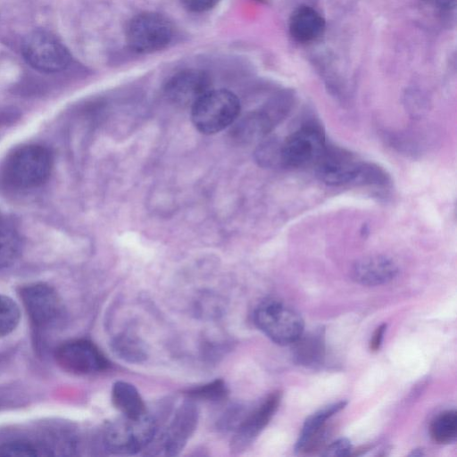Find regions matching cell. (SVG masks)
Instances as JSON below:
<instances>
[{
    "mask_svg": "<svg viewBox=\"0 0 457 457\" xmlns=\"http://www.w3.org/2000/svg\"><path fill=\"white\" fill-rule=\"evenodd\" d=\"M345 405L346 402L341 401L328 405L310 415L303 423L295 445V452L308 453L320 447L328 435L326 425L328 420L344 409Z\"/></svg>",
    "mask_w": 457,
    "mask_h": 457,
    "instance_id": "cell-13",
    "label": "cell"
},
{
    "mask_svg": "<svg viewBox=\"0 0 457 457\" xmlns=\"http://www.w3.org/2000/svg\"><path fill=\"white\" fill-rule=\"evenodd\" d=\"M199 411L193 400L183 402L162 436V447L168 456L178 455L196 429Z\"/></svg>",
    "mask_w": 457,
    "mask_h": 457,
    "instance_id": "cell-12",
    "label": "cell"
},
{
    "mask_svg": "<svg viewBox=\"0 0 457 457\" xmlns=\"http://www.w3.org/2000/svg\"><path fill=\"white\" fill-rule=\"evenodd\" d=\"M111 346L114 354L124 361L140 363L147 358L144 342L136 335L123 332L112 339Z\"/></svg>",
    "mask_w": 457,
    "mask_h": 457,
    "instance_id": "cell-20",
    "label": "cell"
},
{
    "mask_svg": "<svg viewBox=\"0 0 457 457\" xmlns=\"http://www.w3.org/2000/svg\"><path fill=\"white\" fill-rule=\"evenodd\" d=\"M239 112L240 102L234 93L210 89L191 107V119L197 130L212 135L232 125Z\"/></svg>",
    "mask_w": 457,
    "mask_h": 457,
    "instance_id": "cell-3",
    "label": "cell"
},
{
    "mask_svg": "<svg viewBox=\"0 0 457 457\" xmlns=\"http://www.w3.org/2000/svg\"><path fill=\"white\" fill-rule=\"evenodd\" d=\"M21 297L31 321L38 328L52 327L63 316L58 294L46 284L35 283L22 287Z\"/></svg>",
    "mask_w": 457,
    "mask_h": 457,
    "instance_id": "cell-9",
    "label": "cell"
},
{
    "mask_svg": "<svg viewBox=\"0 0 457 457\" xmlns=\"http://www.w3.org/2000/svg\"><path fill=\"white\" fill-rule=\"evenodd\" d=\"M58 365L67 372L90 375L108 369L109 362L92 342L75 339L60 345L54 353Z\"/></svg>",
    "mask_w": 457,
    "mask_h": 457,
    "instance_id": "cell-7",
    "label": "cell"
},
{
    "mask_svg": "<svg viewBox=\"0 0 457 457\" xmlns=\"http://www.w3.org/2000/svg\"><path fill=\"white\" fill-rule=\"evenodd\" d=\"M112 401L125 417L138 418L146 413L145 405L140 394L130 383L115 382L112 389Z\"/></svg>",
    "mask_w": 457,
    "mask_h": 457,
    "instance_id": "cell-18",
    "label": "cell"
},
{
    "mask_svg": "<svg viewBox=\"0 0 457 457\" xmlns=\"http://www.w3.org/2000/svg\"><path fill=\"white\" fill-rule=\"evenodd\" d=\"M20 252V237L13 227L4 220L0 223V269L12 264Z\"/></svg>",
    "mask_w": 457,
    "mask_h": 457,
    "instance_id": "cell-22",
    "label": "cell"
},
{
    "mask_svg": "<svg viewBox=\"0 0 457 457\" xmlns=\"http://www.w3.org/2000/svg\"><path fill=\"white\" fill-rule=\"evenodd\" d=\"M3 219H4V218H2V217L0 216V221H1Z\"/></svg>",
    "mask_w": 457,
    "mask_h": 457,
    "instance_id": "cell-31",
    "label": "cell"
},
{
    "mask_svg": "<svg viewBox=\"0 0 457 457\" xmlns=\"http://www.w3.org/2000/svg\"><path fill=\"white\" fill-rule=\"evenodd\" d=\"M386 328V323L381 324L380 326H378L376 328V330L374 331L372 337L370 341V351L376 352L380 348Z\"/></svg>",
    "mask_w": 457,
    "mask_h": 457,
    "instance_id": "cell-29",
    "label": "cell"
},
{
    "mask_svg": "<svg viewBox=\"0 0 457 457\" xmlns=\"http://www.w3.org/2000/svg\"><path fill=\"white\" fill-rule=\"evenodd\" d=\"M52 168L53 156L47 148L24 145L5 157L0 168V179L12 189H32L48 179Z\"/></svg>",
    "mask_w": 457,
    "mask_h": 457,
    "instance_id": "cell-1",
    "label": "cell"
},
{
    "mask_svg": "<svg viewBox=\"0 0 457 457\" xmlns=\"http://www.w3.org/2000/svg\"><path fill=\"white\" fill-rule=\"evenodd\" d=\"M281 143L274 139L262 143L256 152V158L262 165L266 167H274L281 165L280 155Z\"/></svg>",
    "mask_w": 457,
    "mask_h": 457,
    "instance_id": "cell-26",
    "label": "cell"
},
{
    "mask_svg": "<svg viewBox=\"0 0 457 457\" xmlns=\"http://www.w3.org/2000/svg\"><path fill=\"white\" fill-rule=\"evenodd\" d=\"M276 123L268 111L253 112L237 124L234 136L239 141H254L265 137Z\"/></svg>",
    "mask_w": 457,
    "mask_h": 457,
    "instance_id": "cell-19",
    "label": "cell"
},
{
    "mask_svg": "<svg viewBox=\"0 0 457 457\" xmlns=\"http://www.w3.org/2000/svg\"><path fill=\"white\" fill-rule=\"evenodd\" d=\"M325 150L322 131L316 125L308 124L281 143V164L284 167L298 168L313 160L317 161Z\"/></svg>",
    "mask_w": 457,
    "mask_h": 457,
    "instance_id": "cell-8",
    "label": "cell"
},
{
    "mask_svg": "<svg viewBox=\"0 0 457 457\" xmlns=\"http://www.w3.org/2000/svg\"><path fill=\"white\" fill-rule=\"evenodd\" d=\"M173 34L172 24L167 18L155 12H143L129 21L125 37L131 50L149 54L165 48Z\"/></svg>",
    "mask_w": 457,
    "mask_h": 457,
    "instance_id": "cell-5",
    "label": "cell"
},
{
    "mask_svg": "<svg viewBox=\"0 0 457 457\" xmlns=\"http://www.w3.org/2000/svg\"><path fill=\"white\" fill-rule=\"evenodd\" d=\"M21 53L26 62L42 72H58L71 62V54L65 46L53 34L35 30L23 40Z\"/></svg>",
    "mask_w": 457,
    "mask_h": 457,
    "instance_id": "cell-6",
    "label": "cell"
},
{
    "mask_svg": "<svg viewBox=\"0 0 457 457\" xmlns=\"http://www.w3.org/2000/svg\"><path fill=\"white\" fill-rule=\"evenodd\" d=\"M430 436L437 444H450L457 436V412L454 410L439 413L431 422Z\"/></svg>",
    "mask_w": 457,
    "mask_h": 457,
    "instance_id": "cell-21",
    "label": "cell"
},
{
    "mask_svg": "<svg viewBox=\"0 0 457 457\" xmlns=\"http://www.w3.org/2000/svg\"><path fill=\"white\" fill-rule=\"evenodd\" d=\"M211 89V79L203 71L189 69L174 74L164 87L167 99L179 107H191Z\"/></svg>",
    "mask_w": 457,
    "mask_h": 457,
    "instance_id": "cell-11",
    "label": "cell"
},
{
    "mask_svg": "<svg viewBox=\"0 0 457 457\" xmlns=\"http://www.w3.org/2000/svg\"><path fill=\"white\" fill-rule=\"evenodd\" d=\"M351 442L347 438H339L328 445L321 455L327 457L346 456L351 453Z\"/></svg>",
    "mask_w": 457,
    "mask_h": 457,
    "instance_id": "cell-27",
    "label": "cell"
},
{
    "mask_svg": "<svg viewBox=\"0 0 457 457\" xmlns=\"http://www.w3.org/2000/svg\"><path fill=\"white\" fill-rule=\"evenodd\" d=\"M156 432V421L147 412L138 418L122 415L105 425L102 441L110 453L132 455L151 445Z\"/></svg>",
    "mask_w": 457,
    "mask_h": 457,
    "instance_id": "cell-2",
    "label": "cell"
},
{
    "mask_svg": "<svg viewBox=\"0 0 457 457\" xmlns=\"http://www.w3.org/2000/svg\"><path fill=\"white\" fill-rule=\"evenodd\" d=\"M427 4H429L432 7L442 9V10H449L454 8L456 5V0H422Z\"/></svg>",
    "mask_w": 457,
    "mask_h": 457,
    "instance_id": "cell-30",
    "label": "cell"
},
{
    "mask_svg": "<svg viewBox=\"0 0 457 457\" xmlns=\"http://www.w3.org/2000/svg\"><path fill=\"white\" fill-rule=\"evenodd\" d=\"M20 318L18 304L12 298L0 295V337L13 331L19 324Z\"/></svg>",
    "mask_w": 457,
    "mask_h": 457,
    "instance_id": "cell-23",
    "label": "cell"
},
{
    "mask_svg": "<svg viewBox=\"0 0 457 457\" xmlns=\"http://www.w3.org/2000/svg\"><path fill=\"white\" fill-rule=\"evenodd\" d=\"M317 161L315 173L324 184L342 186L355 183L361 163L330 155L327 149Z\"/></svg>",
    "mask_w": 457,
    "mask_h": 457,
    "instance_id": "cell-15",
    "label": "cell"
},
{
    "mask_svg": "<svg viewBox=\"0 0 457 457\" xmlns=\"http://www.w3.org/2000/svg\"><path fill=\"white\" fill-rule=\"evenodd\" d=\"M326 22L314 8L301 5L291 14L288 23L291 37L299 43H311L323 34Z\"/></svg>",
    "mask_w": 457,
    "mask_h": 457,
    "instance_id": "cell-16",
    "label": "cell"
},
{
    "mask_svg": "<svg viewBox=\"0 0 457 457\" xmlns=\"http://www.w3.org/2000/svg\"><path fill=\"white\" fill-rule=\"evenodd\" d=\"M253 320L256 326L278 345H291L304 331L301 315L287 304L270 299L256 308Z\"/></svg>",
    "mask_w": 457,
    "mask_h": 457,
    "instance_id": "cell-4",
    "label": "cell"
},
{
    "mask_svg": "<svg viewBox=\"0 0 457 457\" xmlns=\"http://www.w3.org/2000/svg\"><path fill=\"white\" fill-rule=\"evenodd\" d=\"M398 273L396 262L386 255H372L356 261L351 268V277L358 284L375 287L386 284Z\"/></svg>",
    "mask_w": 457,
    "mask_h": 457,
    "instance_id": "cell-14",
    "label": "cell"
},
{
    "mask_svg": "<svg viewBox=\"0 0 457 457\" xmlns=\"http://www.w3.org/2000/svg\"><path fill=\"white\" fill-rule=\"evenodd\" d=\"M42 447L28 440H14L0 445V456H38Z\"/></svg>",
    "mask_w": 457,
    "mask_h": 457,
    "instance_id": "cell-25",
    "label": "cell"
},
{
    "mask_svg": "<svg viewBox=\"0 0 457 457\" xmlns=\"http://www.w3.org/2000/svg\"><path fill=\"white\" fill-rule=\"evenodd\" d=\"M293 361L301 366L314 367L325 356L324 331L316 329L302 335L291 344Z\"/></svg>",
    "mask_w": 457,
    "mask_h": 457,
    "instance_id": "cell-17",
    "label": "cell"
},
{
    "mask_svg": "<svg viewBox=\"0 0 457 457\" xmlns=\"http://www.w3.org/2000/svg\"><path fill=\"white\" fill-rule=\"evenodd\" d=\"M187 395L190 399L194 400L220 401L227 396L228 388L223 380L216 379L188 390Z\"/></svg>",
    "mask_w": 457,
    "mask_h": 457,
    "instance_id": "cell-24",
    "label": "cell"
},
{
    "mask_svg": "<svg viewBox=\"0 0 457 457\" xmlns=\"http://www.w3.org/2000/svg\"><path fill=\"white\" fill-rule=\"evenodd\" d=\"M281 395L279 391L270 394L255 410L238 424L230 440L231 453H239L252 444L277 411Z\"/></svg>",
    "mask_w": 457,
    "mask_h": 457,
    "instance_id": "cell-10",
    "label": "cell"
},
{
    "mask_svg": "<svg viewBox=\"0 0 457 457\" xmlns=\"http://www.w3.org/2000/svg\"><path fill=\"white\" fill-rule=\"evenodd\" d=\"M183 6L193 12H203L213 8L220 0H180Z\"/></svg>",
    "mask_w": 457,
    "mask_h": 457,
    "instance_id": "cell-28",
    "label": "cell"
}]
</instances>
